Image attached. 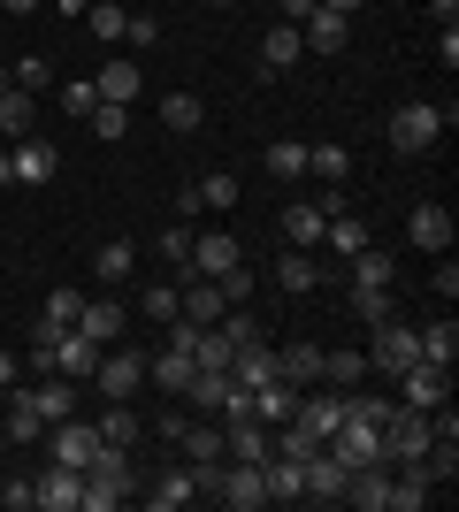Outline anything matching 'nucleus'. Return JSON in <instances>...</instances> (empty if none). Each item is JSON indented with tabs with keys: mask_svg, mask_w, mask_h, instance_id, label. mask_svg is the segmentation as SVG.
Returning a JSON list of instances; mask_svg holds the SVG:
<instances>
[{
	"mask_svg": "<svg viewBox=\"0 0 459 512\" xmlns=\"http://www.w3.org/2000/svg\"><path fill=\"white\" fill-rule=\"evenodd\" d=\"M215 283H222V299H230V306H245V299H253V268H245V260L230 268V276H215Z\"/></svg>",
	"mask_w": 459,
	"mask_h": 512,
	"instance_id": "obj_50",
	"label": "nucleus"
},
{
	"mask_svg": "<svg viewBox=\"0 0 459 512\" xmlns=\"http://www.w3.org/2000/svg\"><path fill=\"white\" fill-rule=\"evenodd\" d=\"M77 329H85L92 344H115V337H123V306H115V299H85V306H77Z\"/></svg>",
	"mask_w": 459,
	"mask_h": 512,
	"instance_id": "obj_28",
	"label": "nucleus"
},
{
	"mask_svg": "<svg viewBox=\"0 0 459 512\" xmlns=\"http://www.w3.org/2000/svg\"><path fill=\"white\" fill-rule=\"evenodd\" d=\"M268 176H276V184H299L306 176V146L299 138H276V146H268Z\"/></svg>",
	"mask_w": 459,
	"mask_h": 512,
	"instance_id": "obj_40",
	"label": "nucleus"
},
{
	"mask_svg": "<svg viewBox=\"0 0 459 512\" xmlns=\"http://www.w3.org/2000/svg\"><path fill=\"white\" fill-rule=\"evenodd\" d=\"M345 299H352V314L368 321V329H375L383 314H391V291H345Z\"/></svg>",
	"mask_w": 459,
	"mask_h": 512,
	"instance_id": "obj_48",
	"label": "nucleus"
},
{
	"mask_svg": "<svg viewBox=\"0 0 459 512\" xmlns=\"http://www.w3.org/2000/svg\"><path fill=\"white\" fill-rule=\"evenodd\" d=\"M77 306H85L77 291H54V299L39 306V337H62V329H77Z\"/></svg>",
	"mask_w": 459,
	"mask_h": 512,
	"instance_id": "obj_39",
	"label": "nucleus"
},
{
	"mask_svg": "<svg viewBox=\"0 0 459 512\" xmlns=\"http://www.w3.org/2000/svg\"><path fill=\"white\" fill-rule=\"evenodd\" d=\"M306 54V39H299V23H268V39H261V77H284L291 62Z\"/></svg>",
	"mask_w": 459,
	"mask_h": 512,
	"instance_id": "obj_21",
	"label": "nucleus"
},
{
	"mask_svg": "<svg viewBox=\"0 0 459 512\" xmlns=\"http://www.w3.org/2000/svg\"><path fill=\"white\" fill-rule=\"evenodd\" d=\"M23 398L39 406V421H46V428H54V421H69V413H77V383H69V375H39V383L23 390Z\"/></svg>",
	"mask_w": 459,
	"mask_h": 512,
	"instance_id": "obj_15",
	"label": "nucleus"
},
{
	"mask_svg": "<svg viewBox=\"0 0 459 512\" xmlns=\"http://www.w3.org/2000/svg\"><path fill=\"white\" fill-rule=\"evenodd\" d=\"M123 39H131V46H153V39H161V23H153V16H131V23H123Z\"/></svg>",
	"mask_w": 459,
	"mask_h": 512,
	"instance_id": "obj_51",
	"label": "nucleus"
},
{
	"mask_svg": "<svg viewBox=\"0 0 459 512\" xmlns=\"http://www.w3.org/2000/svg\"><path fill=\"white\" fill-rule=\"evenodd\" d=\"M62 107H69V115H77V123H85L92 107H100V92H92V77H69V85H62Z\"/></svg>",
	"mask_w": 459,
	"mask_h": 512,
	"instance_id": "obj_47",
	"label": "nucleus"
},
{
	"mask_svg": "<svg viewBox=\"0 0 459 512\" xmlns=\"http://www.w3.org/2000/svg\"><path fill=\"white\" fill-rule=\"evenodd\" d=\"M414 360H421V337H414V321L383 314V321H375V337H368V367H383V383H398V375H406Z\"/></svg>",
	"mask_w": 459,
	"mask_h": 512,
	"instance_id": "obj_3",
	"label": "nucleus"
},
{
	"mask_svg": "<svg viewBox=\"0 0 459 512\" xmlns=\"http://www.w3.org/2000/svg\"><path fill=\"white\" fill-rule=\"evenodd\" d=\"M16 383V352H8V344H0V390Z\"/></svg>",
	"mask_w": 459,
	"mask_h": 512,
	"instance_id": "obj_55",
	"label": "nucleus"
},
{
	"mask_svg": "<svg viewBox=\"0 0 459 512\" xmlns=\"http://www.w3.org/2000/svg\"><path fill=\"white\" fill-rule=\"evenodd\" d=\"M452 130V107L437 100H398L391 115H383V138H391V153H429Z\"/></svg>",
	"mask_w": 459,
	"mask_h": 512,
	"instance_id": "obj_1",
	"label": "nucleus"
},
{
	"mask_svg": "<svg viewBox=\"0 0 459 512\" xmlns=\"http://www.w3.org/2000/svg\"><path fill=\"white\" fill-rule=\"evenodd\" d=\"M207 8H230V0H207Z\"/></svg>",
	"mask_w": 459,
	"mask_h": 512,
	"instance_id": "obj_60",
	"label": "nucleus"
},
{
	"mask_svg": "<svg viewBox=\"0 0 459 512\" xmlns=\"http://www.w3.org/2000/svg\"><path fill=\"white\" fill-rule=\"evenodd\" d=\"M314 283H322V260L306 253V245H291V253L276 260V291H291V299H306Z\"/></svg>",
	"mask_w": 459,
	"mask_h": 512,
	"instance_id": "obj_24",
	"label": "nucleus"
},
{
	"mask_svg": "<svg viewBox=\"0 0 459 512\" xmlns=\"http://www.w3.org/2000/svg\"><path fill=\"white\" fill-rule=\"evenodd\" d=\"M138 314L146 321H176V283H146V291H138Z\"/></svg>",
	"mask_w": 459,
	"mask_h": 512,
	"instance_id": "obj_44",
	"label": "nucleus"
},
{
	"mask_svg": "<svg viewBox=\"0 0 459 512\" xmlns=\"http://www.w3.org/2000/svg\"><path fill=\"white\" fill-rule=\"evenodd\" d=\"M100 352H108V344H92L85 329H62V337H54V375H69V383H92Z\"/></svg>",
	"mask_w": 459,
	"mask_h": 512,
	"instance_id": "obj_10",
	"label": "nucleus"
},
{
	"mask_svg": "<svg viewBox=\"0 0 459 512\" xmlns=\"http://www.w3.org/2000/svg\"><path fill=\"white\" fill-rule=\"evenodd\" d=\"M0 8H16V16H31V8H39V0H0Z\"/></svg>",
	"mask_w": 459,
	"mask_h": 512,
	"instance_id": "obj_59",
	"label": "nucleus"
},
{
	"mask_svg": "<svg viewBox=\"0 0 459 512\" xmlns=\"http://www.w3.org/2000/svg\"><path fill=\"white\" fill-rule=\"evenodd\" d=\"M131 268H138V245H131V237H108V245L92 253V276L108 283V291H115V283H131Z\"/></svg>",
	"mask_w": 459,
	"mask_h": 512,
	"instance_id": "obj_25",
	"label": "nucleus"
},
{
	"mask_svg": "<svg viewBox=\"0 0 459 512\" xmlns=\"http://www.w3.org/2000/svg\"><path fill=\"white\" fill-rule=\"evenodd\" d=\"M398 283V260L383 253V245H360L352 253V291H391Z\"/></svg>",
	"mask_w": 459,
	"mask_h": 512,
	"instance_id": "obj_23",
	"label": "nucleus"
},
{
	"mask_svg": "<svg viewBox=\"0 0 459 512\" xmlns=\"http://www.w3.org/2000/svg\"><path fill=\"white\" fill-rule=\"evenodd\" d=\"M85 123H92V138H123V130H131V107L100 100V107H92V115H85Z\"/></svg>",
	"mask_w": 459,
	"mask_h": 512,
	"instance_id": "obj_45",
	"label": "nucleus"
},
{
	"mask_svg": "<svg viewBox=\"0 0 459 512\" xmlns=\"http://www.w3.org/2000/svg\"><path fill=\"white\" fill-rule=\"evenodd\" d=\"M39 505L46 512H85V467H46L39 474Z\"/></svg>",
	"mask_w": 459,
	"mask_h": 512,
	"instance_id": "obj_14",
	"label": "nucleus"
},
{
	"mask_svg": "<svg viewBox=\"0 0 459 512\" xmlns=\"http://www.w3.org/2000/svg\"><path fill=\"white\" fill-rule=\"evenodd\" d=\"M0 505H8V512H31V505H39V482H31V474H16V482L0 490Z\"/></svg>",
	"mask_w": 459,
	"mask_h": 512,
	"instance_id": "obj_49",
	"label": "nucleus"
},
{
	"mask_svg": "<svg viewBox=\"0 0 459 512\" xmlns=\"http://www.w3.org/2000/svg\"><path fill=\"white\" fill-rule=\"evenodd\" d=\"M146 505H153V512H184V505H199V467L153 474V482H146Z\"/></svg>",
	"mask_w": 459,
	"mask_h": 512,
	"instance_id": "obj_12",
	"label": "nucleus"
},
{
	"mask_svg": "<svg viewBox=\"0 0 459 512\" xmlns=\"http://www.w3.org/2000/svg\"><path fill=\"white\" fill-rule=\"evenodd\" d=\"M398 406H421V413L452 406V367H429V360H414L406 375H398Z\"/></svg>",
	"mask_w": 459,
	"mask_h": 512,
	"instance_id": "obj_4",
	"label": "nucleus"
},
{
	"mask_svg": "<svg viewBox=\"0 0 459 512\" xmlns=\"http://www.w3.org/2000/svg\"><path fill=\"white\" fill-rule=\"evenodd\" d=\"M299 39H306V54H345L352 16H329V8H314V16L299 23Z\"/></svg>",
	"mask_w": 459,
	"mask_h": 512,
	"instance_id": "obj_20",
	"label": "nucleus"
},
{
	"mask_svg": "<svg viewBox=\"0 0 459 512\" xmlns=\"http://www.w3.org/2000/svg\"><path fill=\"white\" fill-rule=\"evenodd\" d=\"M54 8H62V16H69V23H77V16H85V0H54Z\"/></svg>",
	"mask_w": 459,
	"mask_h": 512,
	"instance_id": "obj_58",
	"label": "nucleus"
},
{
	"mask_svg": "<svg viewBox=\"0 0 459 512\" xmlns=\"http://www.w3.org/2000/svg\"><path fill=\"white\" fill-rule=\"evenodd\" d=\"M92 383H100V398H138V383H146V352H100V367H92Z\"/></svg>",
	"mask_w": 459,
	"mask_h": 512,
	"instance_id": "obj_6",
	"label": "nucleus"
},
{
	"mask_svg": "<svg viewBox=\"0 0 459 512\" xmlns=\"http://www.w3.org/2000/svg\"><path fill=\"white\" fill-rule=\"evenodd\" d=\"M123 23H131V16H123L115 0H85V31H92L100 46H115V39H123Z\"/></svg>",
	"mask_w": 459,
	"mask_h": 512,
	"instance_id": "obj_38",
	"label": "nucleus"
},
{
	"mask_svg": "<svg viewBox=\"0 0 459 512\" xmlns=\"http://www.w3.org/2000/svg\"><path fill=\"white\" fill-rule=\"evenodd\" d=\"M314 8H329V16H360V0H314Z\"/></svg>",
	"mask_w": 459,
	"mask_h": 512,
	"instance_id": "obj_56",
	"label": "nucleus"
},
{
	"mask_svg": "<svg viewBox=\"0 0 459 512\" xmlns=\"http://www.w3.org/2000/svg\"><path fill=\"white\" fill-rule=\"evenodd\" d=\"M138 497V467H131V451H92V467H85V512H115V505H131Z\"/></svg>",
	"mask_w": 459,
	"mask_h": 512,
	"instance_id": "obj_2",
	"label": "nucleus"
},
{
	"mask_svg": "<svg viewBox=\"0 0 459 512\" xmlns=\"http://www.w3.org/2000/svg\"><path fill=\"white\" fill-rule=\"evenodd\" d=\"M437 299H459V268H452V253H437Z\"/></svg>",
	"mask_w": 459,
	"mask_h": 512,
	"instance_id": "obj_52",
	"label": "nucleus"
},
{
	"mask_svg": "<svg viewBox=\"0 0 459 512\" xmlns=\"http://www.w3.org/2000/svg\"><path fill=\"white\" fill-rule=\"evenodd\" d=\"M8 184H16V161H8V146H0V192H8Z\"/></svg>",
	"mask_w": 459,
	"mask_h": 512,
	"instance_id": "obj_57",
	"label": "nucleus"
},
{
	"mask_svg": "<svg viewBox=\"0 0 459 512\" xmlns=\"http://www.w3.org/2000/svg\"><path fill=\"white\" fill-rule=\"evenodd\" d=\"M414 337H421V360H429V367H452V360H459V329H452V314L429 321V329H414Z\"/></svg>",
	"mask_w": 459,
	"mask_h": 512,
	"instance_id": "obj_35",
	"label": "nucleus"
},
{
	"mask_svg": "<svg viewBox=\"0 0 459 512\" xmlns=\"http://www.w3.org/2000/svg\"><path fill=\"white\" fill-rule=\"evenodd\" d=\"M92 92L115 100V107H138V62H108L100 77H92Z\"/></svg>",
	"mask_w": 459,
	"mask_h": 512,
	"instance_id": "obj_32",
	"label": "nucleus"
},
{
	"mask_svg": "<svg viewBox=\"0 0 459 512\" xmlns=\"http://www.w3.org/2000/svg\"><path fill=\"white\" fill-rule=\"evenodd\" d=\"M222 459H238V467H268V459H276V428H261V421H222Z\"/></svg>",
	"mask_w": 459,
	"mask_h": 512,
	"instance_id": "obj_5",
	"label": "nucleus"
},
{
	"mask_svg": "<svg viewBox=\"0 0 459 512\" xmlns=\"http://www.w3.org/2000/svg\"><path fill=\"white\" fill-rule=\"evenodd\" d=\"M0 130H8V146L39 130V92H23L16 77H8V92H0Z\"/></svg>",
	"mask_w": 459,
	"mask_h": 512,
	"instance_id": "obj_16",
	"label": "nucleus"
},
{
	"mask_svg": "<svg viewBox=\"0 0 459 512\" xmlns=\"http://www.w3.org/2000/svg\"><path fill=\"white\" fill-rule=\"evenodd\" d=\"M230 268H238V237H230V230L192 237V260H184V276H230Z\"/></svg>",
	"mask_w": 459,
	"mask_h": 512,
	"instance_id": "obj_11",
	"label": "nucleus"
},
{
	"mask_svg": "<svg viewBox=\"0 0 459 512\" xmlns=\"http://www.w3.org/2000/svg\"><path fill=\"white\" fill-rule=\"evenodd\" d=\"M46 451H54V467H92V451H100V428L69 413V421L46 428Z\"/></svg>",
	"mask_w": 459,
	"mask_h": 512,
	"instance_id": "obj_7",
	"label": "nucleus"
},
{
	"mask_svg": "<svg viewBox=\"0 0 459 512\" xmlns=\"http://www.w3.org/2000/svg\"><path fill=\"white\" fill-rule=\"evenodd\" d=\"M161 123H169V130H199V123H207L199 92H169V100H161Z\"/></svg>",
	"mask_w": 459,
	"mask_h": 512,
	"instance_id": "obj_41",
	"label": "nucleus"
},
{
	"mask_svg": "<svg viewBox=\"0 0 459 512\" xmlns=\"http://www.w3.org/2000/svg\"><path fill=\"white\" fill-rule=\"evenodd\" d=\"M375 367H368V352H322V383L329 390H352V383H368Z\"/></svg>",
	"mask_w": 459,
	"mask_h": 512,
	"instance_id": "obj_34",
	"label": "nucleus"
},
{
	"mask_svg": "<svg viewBox=\"0 0 459 512\" xmlns=\"http://www.w3.org/2000/svg\"><path fill=\"white\" fill-rule=\"evenodd\" d=\"M16 85L23 92H46V85H54V62H46V54H23V62H16Z\"/></svg>",
	"mask_w": 459,
	"mask_h": 512,
	"instance_id": "obj_46",
	"label": "nucleus"
},
{
	"mask_svg": "<svg viewBox=\"0 0 459 512\" xmlns=\"http://www.w3.org/2000/svg\"><path fill=\"white\" fill-rule=\"evenodd\" d=\"M0 428H8V436H16V444H39V436H46L39 406H31V398H23V390H16V398H8V406H0Z\"/></svg>",
	"mask_w": 459,
	"mask_h": 512,
	"instance_id": "obj_36",
	"label": "nucleus"
},
{
	"mask_svg": "<svg viewBox=\"0 0 459 512\" xmlns=\"http://www.w3.org/2000/svg\"><path fill=\"white\" fill-rule=\"evenodd\" d=\"M215 505H230V512H261V505H268V482H261V467H238V459H222Z\"/></svg>",
	"mask_w": 459,
	"mask_h": 512,
	"instance_id": "obj_9",
	"label": "nucleus"
},
{
	"mask_svg": "<svg viewBox=\"0 0 459 512\" xmlns=\"http://www.w3.org/2000/svg\"><path fill=\"white\" fill-rule=\"evenodd\" d=\"M276 383L314 390V383H322V344H291V352H276Z\"/></svg>",
	"mask_w": 459,
	"mask_h": 512,
	"instance_id": "obj_22",
	"label": "nucleus"
},
{
	"mask_svg": "<svg viewBox=\"0 0 459 512\" xmlns=\"http://www.w3.org/2000/svg\"><path fill=\"white\" fill-rule=\"evenodd\" d=\"M322 245H329V253H345V260H352L360 245H368V222H360L352 207H345V214H329V222H322Z\"/></svg>",
	"mask_w": 459,
	"mask_h": 512,
	"instance_id": "obj_33",
	"label": "nucleus"
},
{
	"mask_svg": "<svg viewBox=\"0 0 459 512\" xmlns=\"http://www.w3.org/2000/svg\"><path fill=\"white\" fill-rule=\"evenodd\" d=\"M230 375H238L245 390H261V383H276V344H268V337L238 344V352H230Z\"/></svg>",
	"mask_w": 459,
	"mask_h": 512,
	"instance_id": "obj_19",
	"label": "nucleus"
},
{
	"mask_svg": "<svg viewBox=\"0 0 459 512\" xmlns=\"http://www.w3.org/2000/svg\"><path fill=\"white\" fill-rule=\"evenodd\" d=\"M291 406H299V390H291V383H261V390H253V421H261V428H284Z\"/></svg>",
	"mask_w": 459,
	"mask_h": 512,
	"instance_id": "obj_31",
	"label": "nucleus"
},
{
	"mask_svg": "<svg viewBox=\"0 0 459 512\" xmlns=\"http://www.w3.org/2000/svg\"><path fill=\"white\" fill-rule=\"evenodd\" d=\"M306 176H314V184H345V176H352V153L337 146V138H322V146H306Z\"/></svg>",
	"mask_w": 459,
	"mask_h": 512,
	"instance_id": "obj_29",
	"label": "nucleus"
},
{
	"mask_svg": "<svg viewBox=\"0 0 459 512\" xmlns=\"http://www.w3.org/2000/svg\"><path fill=\"white\" fill-rule=\"evenodd\" d=\"M146 383H161L169 398H184V383H192V352H184V344H161V352H146Z\"/></svg>",
	"mask_w": 459,
	"mask_h": 512,
	"instance_id": "obj_17",
	"label": "nucleus"
},
{
	"mask_svg": "<svg viewBox=\"0 0 459 512\" xmlns=\"http://www.w3.org/2000/svg\"><path fill=\"white\" fill-rule=\"evenodd\" d=\"M92 428H100V444H108V451H131V444H138V413H131V398H108V413H100Z\"/></svg>",
	"mask_w": 459,
	"mask_h": 512,
	"instance_id": "obj_27",
	"label": "nucleus"
},
{
	"mask_svg": "<svg viewBox=\"0 0 459 512\" xmlns=\"http://www.w3.org/2000/svg\"><path fill=\"white\" fill-rule=\"evenodd\" d=\"M429 8H437V31H452V23H459V0H429Z\"/></svg>",
	"mask_w": 459,
	"mask_h": 512,
	"instance_id": "obj_54",
	"label": "nucleus"
},
{
	"mask_svg": "<svg viewBox=\"0 0 459 512\" xmlns=\"http://www.w3.org/2000/svg\"><path fill=\"white\" fill-rule=\"evenodd\" d=\"M261 482H268V505H291V497H306L299 459H268V467H261Z\"/></svg>",
	"mask_w": 459,
	"mask_h": 512,
	"instance_id": "obj_37",
	"label": "nucleus"
},
{
	"mask_svg": "<svg viewBox=\"0 0 459 512\" xmlns=\"http://www.w3.org/2000/svg\"><path fill=\"white\" fill-rule=\"evenodd\" d=\"M406 237H414L421 253H444V245H452V214H444L437 199H421V207L406 214Z\"/></svg>",
	"mask_w": 459,
	"mask_h": 512,
	"instance_id": "obj_18",
	"label": "nucleus"
},
{
	"mask_svg": "<svg viewBox=\"0 0 459 512\" xmlns=\"http://www.w3.org/2000/svg\"><path fill=\"white\" fill-rule=\"evenodd\" d=\"M299 474H306V497H314V505H345V482H352V474L337 467L329 451H306Z\"/></svg>",
	"mask_w": 459,
	"mask_h": 512,
	"instance_id": "obj_13",
	"label": "nucleus"
},
{
	"mask_svg": "<svg viewBox=\"0 0 459 512\" xmlns=\"http://www.w3.org/2000/svg\"><path fill=\"white\" fill-rule=\"evenodd\" d=\"M8 161H16V184H54V169H62V146H54L46 130H31V138H16V146H8Z\"/></svg>",
	"mask_w": 459,
	"mask_h": 512,
	"instance_id": "obj_8",
	"label": "nucleus"
},
{
	"mask_svg": "<svg viewBox=\"0 0 459 512\" xmlns=\"http://www.w3.org/2000/svg\"><path fill=\"white\" fill-rule=\"evenodd\" d=\"M314 16V0H276V23H306Z\"/></svg>",
	"mask_w": 459,
	"mask_h": 512,
	"instance_id": "obj_53",
	"label": "nucleus"
},
{
	"mask_svg": "<svg viewBox=\"0 0 459 512\" xmlns=\"http://www.w3.org/2000/svg\"><path fill=\"white\" fill-rule=\"evenodd\" d=\"M176 451H184V467H215L222 459V428H207L192 413V421H184V436H176Z\"/></svg>",
	"mask_w": 459,
	"mask_h": 512,
	"instance_id": "obj_26",
	"label": "nucleus"
},
{
	"mask_svg": "<svg viewBox=\"0 0 459 512\" xmlns=\"http://www.w3.org/2000/svg\"><path fill=\"white\" fill-rule=\"evenodd\" d=\"M322 222H329V214L314 207V199H291V207H284V237H291V245H306V253L322 245Z\"/></svg>",
	"mask_w": 459,
	"mask_h": 512,
	"instance_id": "obj_30",
	"label": "nucleus"
},
{
	"mask_svg": "<svg viewBox=\"0 0 459 512\" xmlns=\"http://www.w3.org/2000/svg\"><path fill=\"white\" fill-rule=\"evenodd\" d=\"M153 253H161V260L176 268V276H184V260H192V222H169V230L153 237Z\"/></svg>",
	"mask_w": 459,
	"mask_h": 512,
	"instance_id": "obj_42",
	"label": "nucleus"
},
{
	"mask_svg": "<svg viewBox=\"0 0 459 512\" xmlns=\"http://www.w3.org/2000/svg\"><path fill=\"white\" fill-rule=\"evenodd\" d=\"M192 192H199V207H215V214H230V207H238V176H199V184H192Z\"/></svg>",
	"mask_w": 459,
	"mask_h": 512,
	"instance_id": "obj_43",
	"label": "nucleus"
}]
</instances>
